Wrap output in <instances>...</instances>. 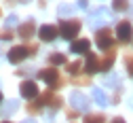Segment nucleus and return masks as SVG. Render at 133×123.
Wrapping results in <instances>:
<instances>
[{
    "mask_svg": "<svg viewBox=\"0 0 133 123\" xmlns=\"http://www.w3.org/2000/svg\"><path fill=\"white\" fill-rule=\"evenodd\" d=\"M82 24L80 19H63L59 24V34H61V38H68V40H74L78 36V32H80Z\"/></svg>",
    "mask_w": 133,
    "mask_h": 123,
    "instance_id": "obj_1",
    "label": "nucleus"
},
{
    "mask_svg": "<svg viewBox=\"0 0 133 123\" xmlns=\"http://www.w3.org/2000/svg\"><path fill=\"white\" fill-rule=\"evenodd\" d=\"M38 79L44 81L51 89H57V87L61 85V77H59V72H57L55 68H44V70H40V72H38Z\"/></svg>",
    "mask_w": 133,
    "mask_h": 123,
    "instance_id": "obj_2",
    "label": "nucleus"
},
{
    "mask_svg": "<svg viewBox=\"0 0 133 123\" xmlns=\"http://www.w3.org/2000/svg\"><path fill=\"white\" fill-rule=\"evenodd\" d=\"M95 43L99 49H104V51H110L114 49V38H112V32L108 28H99L97 34H95Z\"/></svg>",
    "mask_w": 133,
    "mask_h": 123,
    "instance_id": "obj_3",
    "label": "nucleus"
},
{
    "mask_svg": "<svg viewBox=\"0 0 133 123\" xmlns=\"http://www.w3.org/2000/svg\"><path fill=\"white\" fill-rule=\"evenodd\" d=\"M116 36H118V43L121 45H127L133 40V26L131 21H118V26H116Z\"/></svg>",
    "mask_w": 133,
    "mask_h": 123,
    "instance_id": "obj_4",
    "label": "nucleus"
},
{
    "mask_svg": "<svg viewBox=\"0 0 133 123\" xmlns=\"http://www.w3.org/2000/svg\"><path fill=\"white\" fill-rule=\"evenodd\" d=\"M70 106H74L76 113H87L89 110V98L80 91H74L70 96Z\"/></svg>",
    "mask_w": 133,
    "mask_h": 123,
    "instance_id": "obj_5",
    "label": "nucleus"
},
{
    "mask_svg": "<svg viewBox=\"0 0 133 123\" xmlns=\"http://www.w3.org/2000/svg\"><path fill=\"white\" fill-rule=\"evenodd\" d=\"M114 62H116V51L114 49H110V51H106L104 53V57L99 60V66H97V72H110L112 70V66H114Z\"/></svg>",
    "mask_w": 133,
    "mask_h": 123,
    "instance_id": "obj_6",
    "label": "nucleus"
},
{
    "mask_svg": "<svg viewBox=\"0 0 133 123\" xmlns=\"http://www.w3.org/2000/svg\"><path fill=\"white\" fill-rule=\"evenodd\" d=\"M38 36H40L44 43H51V40H55V38L59 36V28H55V26H51V24H44V26H40V30H38Z\"/></svg>",
    "mask_w": 133,
    "mask_h": 123,
    "instance_id": "obj_7",
    "label": "nucleus"
},
{
    "mask_svg": "<svg viewBox=\"0 0 133 123\" xmlns=\"http://www.w3.org/2000/svg\"><path fill=\"white\" fill-rule=\"evenodd\" d=\"M21 96L25 100H36L38 98V85H36V81H23L21 83Z\"/></svg>",
    "mask_w": 133,
    "mask_h": 123,
    "instance_id": "obj_8",
    "label": "nucleus"
},
{
    "mask_svg": "<svg viewBox=\"0 0 133 123\" xmlns=\"http://www.w3.org/2000/svg\"><path fill=\"white\" fill-rule=\"evenodd\" d=\"M40 102L44 104V106H51L53 110H57V108L61 106V98H59L57 93H53V89H49V91H44V93L40 96Z\"/></svg>",
    "mask_w": 133,
    "mask_h": 123,
    "instance_id": "obj_9",
    "label": "nucleus"
},
{
    "mask_svg": "<svg viewBox=\"0 0 133 123\" xmlns=\"http://www.w3.org/2000/svg\"><path fill=\"white\" fill-rule=\"evenodd\" d=\"M17 34H19V38H25V40H30L32 36L36 34V21H23L19 28H17Z\"/></svg>",
    "mask_w": 133,
    "mask_h": 123,
    "instance_id": "obj_10",
    "label": "nucleus"
},
{
    "mask_svg": "<svg viewBox=\"0 0 133 123\" xmlns=\"http://www.w3.org/2000/svg\"><path fill=\"white\" fill-rule=\"evenodd\" d=\"M25 57H30L28 55V49L21 45V47H13L11 51H9V62L11 64H19V62H23Z\"/></svg>",
    "mask_w": 133,
    "mask_h": 123,
    "instance_id": "obj_11",
    "label": "nucleus"
},
{
    "mask_svg": "<svg viewBox=\"0 0 133 123\" xmlns=\"http://www.w3.org/2000/svg\"><path fill=\"white\" fill-rule=\"evenodd\" d=\"M85 55H87V60H85V64H82V68H85V74H87V77H91V74H95V72H97L99 60H97V55H95V53H85Z\"/></svg>",
    "mask_w": 133,
    "mask_h": 123,
    "instance_id": "obj_12",
    "label": "nucleus"
},
{
    "mask_svg": "<svg viewBox=\"0 0 133 123\" xmlns=\"http://www.w3.org/2000/svg\"><path fill=\"white\" fill-rule=\"evenodd\" d=\"M89 47H91L89 38H78V40H72V45H70L72 53H89Z\"/></svg>",
    "mask_w": 133,
    "mask_h": 123,
    "instance_id": "obj_13",
    "label": "nucleus"
},
{
    "mask_svg": "<svg viewBox=\"0 0 133 123\" xmlns=\"http://www.w3.org/2000/svg\"><path fill=\"white\" fill-rule=\"evenodd\" d=\"M106 21H108V13H106L104 9H97V11L89 17V24H91L93 28H97L99 24H106Z\"/></svg>",
    "mask_w": 133,
    "mask_h": 123,
    "instance_id": "obj_14",
    "label": "nucleus"
},
{
    "mask_svg": "<svg viewBox=\"0 0 133 123\" xmlns=\"http://www.w3.org/2000/svg\"><path fill=\"white\" fill-rule=\"evenodd\" d=\"M42 106H44V104L40 102V98H38V100H32V102L28 104V113H30V115H38V113H42Z\"/></svg>",
    "mask_w": 133,
    "mask_h": 123,
    "instance_id": "obj_15",
    "label": "nucleus"
},
{
    "mask_svg": "<svg viewBox=\"0 0 133 123\" xmlns=\"http://www.w3.org/2000/svg\"><path fill=\"white\" fill-rule=\"evenodd\" d=\"M17 106H19V102H17V100H9V102H4V108H2V115H4V117L13 115L15 110H17Z\"/></svg>",
    "mask_w": 133,
    "mask_h": 123,
    "instance_id": "obj_16",
    "label": "nucleus"
},
{
    "mask_svg": "<svg viewBox=\"0 0 133 123\" xmlns=\"http://www.w3.org/2000/svg\"><path fill=\"white\" fill-rule=\"evenodd\" d=\"M93 100L99 104V106H108V98L102 89H93Z\"/></svg>",
    "mask_w": 133,
    "mask_h": 123,
    "instance_id": "obj_17",
    "label": "nucleus"
},
{
    "mask_svg": "<svg viewBox=\"0 0 133 123\" xmlns=\"http://www.w3.org/2000/svg\"><path fill=\"white\" fill-rule=\"evenodd\" d=\"M85 123H106V117L102 113H91L85 117Z\"/></svg>",
    "mask_w": 133,
    "mask_h": 123,
    "instance_id": "obj_18",
    "label": "nucleus"
},
{
    "mask_svg": "<svg viewBox=\"0 0 133 123\" xmlns=\"http://www.w3.org/2000/svg\"><path fill=\"white\" fill-rule=\"evenodd\" d=\"M49 64H51L53 68L59 66V64H65V55L63 53H51V55H49Z\"/></svg>",
    "mask_w": 133,
    "mask_h": 123,
    "instance_id": "obj_19",
    "label": "nucleus"
},
{
    "mask_svg": "<svg viewBox=\"0 0 133 123\" xmlns=\"http://www.w3.org/2000/svg\"><path fill=\"white\" fill-rule=\"evenodd\" d=\"M112 9L114 11H127L129 9V0H112Z\"/></svg>",
    "mask_w": 133,
    "mask_h": 123,
    "instance_id": "obj_20",
    "label": "nucleus"
},
{
    "mask_svg": "<svg viewBox=\"0 0 133 123\" xmlns=\"http://www.w3.org/2000/svg\"><path fill=\"white\" fill-rule=\"evenodd\" d=\"M80 68H82V62H72V64H68V72L76 77V74H78V70H80Z\"/></svg>",
    "mask_w": 133,
    "mask_h": 123,
    "instance_id": "obj_21",
    "label": "nucleus"
},
{
    "mask_svg": "<svg viewBox=\"0 0 133 123\" xmlns=\"http://www.w3.org/2000/svg\"><path fill=\"white\" fill-rule=\"evenodd\" d=\"M15 24H17V17H15V15H9L6 21H4V26H6V28H13Z\"/></svg>",
    "mask_w": 133,
    "mask_h": 123,
    "instance_id": "obj_22",
    "label": "nucleus"
},
{
    "mask_svg": "<svg viewBox=\"0 0 133 123\" xmlns=\"http://www.w3.org/2000/svg\"><path fill=\"white\" fill-rule=\"evenodd\" d=\"M0 40H11V32L9 30H0Z\"/></svg>",
    "mask_w": 133,
    "mask_h": 123,
    "instance_id": "obj_23",
    "label": "nucleus"
},
{
    "mask_svg": "<svg viewBox=\"0 0 133 123\" xmlns=\"http://www.w3.org/2000/svg\"><path fill=\"white\" fill-rule=\"evenodd\" d=\"M68 13H72V7H68V4L59 7V15H68Z\"/></svg>",
    "mask_w": 133,
    "mask_h": 123,
    "instance_id": "obj_24",
    "label": "nucleus"
},
{
    "mask_svg": "<svg viewBox=\"0 0 133 123\" xmlns=\"http://www.w3.org/2000/svg\"><path fill=\"white\" fill-rule=\"evenodd\" d=\"M74 83H76V85H85V83H89V77H85V79H74Z\"/></svg>",
    "mask_w": 133,
    "mask_h": 123,
    "instance_id": "obj_25",
    "label": "nucleus"
},
{
    "mask_svg": "<svg viewBox=\"0 0 133 123\" xmlns=\"http://www.w3.org/2000/svg\"><path fill=\"white\" fill-rule=\"evenodd\" d=\"M112 123H125V119H123V117H114Z\"/></svg>",
    "mask_w": 133,
    "mask_h": 123,
    "instance_id": "obj_26",
    "label": "nucleus"
},
{
    "mask_svg": "<svg viewBox=\"0 0 133 123\" xmlns=\"http://www.w3.org/2000/svg\"><path fill=\"white\" fill-rule=\"evenodd\" d=\"M23 123H36V121H32V119H28V121H23Z\"/></svg>",
    "mask_w": 133,
    "mask_h": 123,
    "instance_id": "obj_27",
    "label": "nucleus"
},
{
    "mask_svg": "<svg viewBox=\"0 0 133 123\" xmlns=\"http://www.w3.org/2000/svg\"><path fill=\"white\" fill-rule=\"evenodd\" d=\"M2 123H11V121H2Z\"/></svg>",
    "mask_w": 133,
    "mask_h": 123,
    "instance_id": "obj_28",
    "label": "nucleus"
},
{
    "mask_svg": "<svg viewBox=\"0 0 133 123\" xmlns=\"http://www.w3.org/2000/svg\"><path fill=\"white\" fill-rule=\"evenodd\" d=\"M0 100H2V93H0Z\"/></svg>",
    "mask_w": 133,
    "mask_h": 123,
    "instance_id": "obj_29",
    "label": "nucleus"
},
{
    "mask_svg": "<svg viewBox=\"0 0 133 123\" xmlns=\"http://www.w3.org/2000/svg\"><path fill=\"white\" fill-rule=\"evenodd\" d=\"M131 108H133V102H131Z\"/></svg>",
    "mask_w": 133,
    "mask_h": 123,
    "instance_id": "obj_30",
    "label": "nucleus"
},
{
    "mask_svg": "<svg viewBox=\"0 0 133 123\" xmlns=\"http://www.w3.org/2000/svg\"><path fill=\"white\" fill-rule=\"evenodd\" d=\"M131 77H133V74H131Z\"/></svg>",
    "mask_w": 133,
    "mask_h": 123,
    "instance_id": "obj_31",
    "label": "nucleus"
}]
</instances>
